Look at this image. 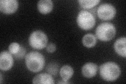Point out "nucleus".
<instances>
[{"mask_svg":"<svg viewBox=\"0 0 126 84\" xmlns=\"http://www.w3.org/2000/svg\"><path fill=\"white\" fill-rule=\"evenodd\" d=\"M56 45L54 43H49L46 46V50L48 53H52L56 50Z\"/></svg>","mask_w":126,"mask_h":84,"instance_id":"19","label":"nucleus"},{"mask_svg":"<svg viewBox=\"0 0 126 84\" xmlns=\"http://www.w3.org/2000/svg\"><path fill=\"white\" fill-rule=\"evenodd\" d=\"M116 30L113 24L109 22L102 23L98 26L96 30L97 38L102 41L111 40L116 35Z\"/></svg>","mask_w":126,"mask_h":84,"instance_id":"3","label":"nucleus"},{"mask_svg":"<svg viewBox=\"0 0 126 84\" xmlns=\"http://www.w3.org/2000/svg\"><path fill=\"white\" fill-rule=\"evenodd\" d=\"M21 46L17 43H12L9 45V52L12 55H15L20 50Z\"/></svg>","mask_w":126,"mask_h":84,"instance_id":"16","label":"nucleus"},{"mask_svg":"<svg viewBox=\"0 0 126 84\" xmlns=\"http://www.w3.org/2000/svg\"><path fill=\"white\" fill-rule=\"evenodd\" d=\"M32 83L38 84H54V81L53 78L50 75L46 73H42L35 76L33 79Z\"/></svg>","mask_w":126,"mask_h":84,"instance_id":"11","label":"nucleus"},{"mask_svg":"<svg viewBox=\"0 0 126 84\" xmlns=\"http://www.w3.org/2000/svg\"><path fill=\"white\" fill-rule=\"evenodd\" d=\"M25 53H26V50L25 49V48L23 47V46H21L20 50H19V51L16 54L14 55V56L15 58L20 59L24 56Z\"/></svg>","mask_w":126,"mask_h":84,"instance_id":"18","label":"nucleus"},{"mask_svg":"<svg viewBox=\"0 0 126 84\" xmlns=\"http://www.w3.org/2000/svg\"><path fill=\"white\" fill-rule=\"evenodd\" d=\"M18 7V2L16 0H1L0 1V10L6 14L15 13Z\"/></svg>","mask_w":126,"mask_h":84,"instance_id":"7","label":"nucleus"},{"mask_svg":"<svg viewBox=\"0 0 126 84\" xmlns=\"http://www.w3.org/2000/svg\"><path fill=\"white\" fill-rule=\"evenodd\" d=\"M48 42L46 34L40 30L34 31L29 38V42L32 47L36 50H42L45 48Z\"/></svg>","mask_w":126,"mask_h":84,"instance_id":"5","label":"nucleus"},{"mask_svg":"<svg viewBox=\"0 0 126 84\" xmlns=\"http://www.w3.org/2000/svg\"><path fill=\"white\" fill-rule=\"evenodd\" d=\"M47 70L52 75H56L58 72V66L56 64H49L47 66Z\"/></svg>","mask_w":126,"mask_h":84,"instance_id":"17","label":"nucleus"},{"mask_svg":"<svg viewBox=\"0 0 126 84\" xmlns=\"http://www.w3.org/2000/svg\"><path fill=\"white\" fill-rule=\"evenodd\" d=\"M83 45L88 48H91L94 46L97 43V39L95 36L92 34H87L84 36L82 39Z\"/></svg>","mask_w":126,"mask_h":84,"instance_id":"14","label":"nucleus"},{"mask_svg":"<svg viewBox=\"0 0 126 84\" xmlns=\"http://www.w3.org/2000/svg\"><path fill=\"white\" fill-rule=\"evenodd\" d=\"M25 63L27 68L33 73L42 70L45 66V58L38 51H31L26 55Z\"/></svg>","mask_w":126,"mask_h":84,"instance_id":"1","label":"nucleus"},{"mask_svg":"<svg viewBox=\"0 0 126 84\" xmlns=\"http://www.w3.org/2000/svg\"><path fill=\"white\" fill-rule=\"evenodd\" d=\"M77 23L80 29L88 31L94 27L96 20L94 16L91 13L87 11L81 10L78 14Z\"/></svg>","mask_w":126,"mask_h":84,"instance_id":"4","label":"nucleus"},{"mask_svg":"<svg viewBox=\"0 0 126 84\" xmlns=\"http://www.w3.org/2000/svg\"><path fill=\"white\" fill-rule=\"evenodd\" d=\"M0 77H1V80H0V83H2V74H0Z\"/></svg>","mask_w":126,"mask_h":84,"instance_id":"21","label":"nucleus"},{"mask_svg":"<svg viewBox=\"0 0 126 84\" xmlns=\"http://www.w3.org/2000/svg\"><path fill=\"white\" fill-rule=\"evenodd\" d=\"M13 63V58L10 52H1L0 54V69L4 71L9 70L12 67Z\"/></svg>","mask_w":126,"mask_h":84,"instance_id":"8","label":"nucleus"},{"mask_svg":"<svg viewBox=\"0 0 126 84\" xmlns=\"http://www.w3.org/2000/svg\"><path fill=\"white\" fill-rule=\"evenodd\" d=\"M116 14L115 6L111 4L103 3L97 9V15L102 20H110L112 19Z\"/></svg>","mask_w":126,"mask_h":84,"instance_id":"6","label":"nucleus"},{"mask_svg":"<svg viewBox=\"0 0 126 84\" xmlns=\"http://www.w3.org/2000/svg\"><path fill=\"white\" fill-rule=\"evenodd\" d=\"M60 74L62 80L65 81H68L73 76L74 70L71 66L69 65H64L60 69Z\"/></svg>","mask_w":126,"mask_h":84,"instance_id":"13","label":"nucleus"},{"mask_svg":"<svg viewBox=\"0 0 126 84\" xmlns=\"http://www.w3.org/2000/svg\"><path fill=\"white\" fill-rule=\"evenodd\" d=\"M120 74L119 66L114 62H106L100 66V75L106 81H115L119 78Z\"/></svg>","mask_w":126,"mask_h":84,"instance_id":"2","label":"nucleus"},{"mask_svg":"<svg viewBox=\"0 0 126 84\" xmlns=\"http://www.w3.org/2000/svg\"><path fill=\"white\" fill-rule=\"evenodd\" d=\"M37 8L42 14H48L53 10V3L51 0H41L37 3Z\"/></svg>","mask_w":126,"mask_h":84,"instance_id":"12","label":"nucleus"},{"mask_svg":"<svg viewBox=\"0 0 126 84\" xmlns=\"http://www.w3.org/2000/svg\"><path fill=\"white\" fill-rule=\"evenodd\" d=\"M100 2L99 0H79V5L84 9H91L97 5Z\"/></svg>","mask_w":126,"mask_h":84,"instance_id":"15","label":"nucleus"},{"mask_svg":"<svg viewBox=\"0 0 126 84\" xmlns=\"http://www.w3.org/2000/svg\"><path fill=\"white\" fill-rule=\"evenodd\" d=\"M97 65L93 63H87L82 67V74L87 78L94 77L97 74Z\"/></svg>","mask_w":126,"mask_h":84,"instance_id":"9","label":"nucleus"},{"mask_svg":"<svg viewBox=\"0 0 126 84\" xmlns=\"http://www.w3.org/2000/svg\"><path fill=\"white\" fill-rule=\"evenodd\" d=\"M63 81H60V82H58L57 83L58 84H69L70 83L68 82V81H63Z\"/></svg>","mask_w":126,"mask_h":84,"instance_id":"20","label":"nucleus"},{"mask_svg":"<svg viewBox=\"0 0 126 84\" xmlns=\"http://www.w3.org/2000/svg\"><path fill=\"white\" fill-rule=\"evenodd\" d=\"M126 38L122 37L116 40L114 44V49L116 53L123 57H126Z\"/></svg>","mask_w":126,"mask_h":84,"instance_id":"10","label":"nucleus"}]
</instances>
